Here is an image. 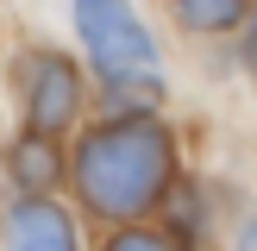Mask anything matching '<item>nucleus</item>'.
Returning <instances> with one entry per match:
<instances>
[{
  "instance_id": "nucleus-1",
  "label": "nucleus",
  "mask_w": 257,
  "mask_h": 251,
  "mask_svg": "<svg viewBox=\"0 0 257 251\" xmlns=\"http://www.w3.org/2000/svg\"><path fill=\"white\" fill-rule=\"evenodd\" d=\"M69 176L88 213L119 220V226L145 220L163 207V195L176 182V132L151 113H113L100 132L82 138Z\"/></svg>"
},
{
  "instance_id": "nucleus-3",
  "label": "nucleus",
  "mask_w": 257,
  "mask_h": 251,
  "mask_svg": "<svg viewBox=\"0 0 257 251\" xmlns=\"http://www.w3.org/2000/svg\"><path fill=\"white\" fill-rule=\"evenodd\" d=\"M19 107H25V119H32V132H69L75 126V113H82V69H75L63 50H25L19 57Z\"/></svg>"
},
{
  "instance_id": "nucleus-4",
  "label": "nucleus",
  "mask_w": 257,
  "mask_h": 251,
  "mask_svg": "<svg viewBox=\"0 0 257 251\" xmlns=\"http://www.w3.org/2000/svg\"><path fill=\"white\" fill-rule=\"evenodd\" d=\"M0 238H7V245L63 251V245H75V220L57 207V201H44V195H32V188H25V195L0 213Z\"/></svg>"
},
{
  "instance_id": "nucleus-6",
  "label": "nucleus",
  "mask_w": 257,
  "mask_h": 251,
  "mask_svg": "<svg viewBox=\"0 0 257 251\" xmlns=\"http://www.w3.org/2000/svg\"><path fill=\"white\" fill-rule=\"evenodd\" d=\"M7 170H13V182H25L32 195H44V188L63 176V157H57V145H50V132L19 138V145L7 151Z\"/></svg>"
},
{
  "instance_id": "nucleus-2",
  "label": "nucleus",
  "mask_w": 257,
  "mask_h": 251,
  "mask_svg": "<svg viewBox=\"0 0 257 251\" xmlns=\"http://www.w3.org/2000/svg\"><path fill=\"white\" fill-rule=\"evenodd\" d=\"M69 19L107 88H163L157 44H151L145 19L132 13V0H69Z\"/></svg>"
},
{
  "instance_id": "nucleus-7",
  "label": "nucleus",
  "mask_w": 257,
  "mask_h": 251,
  "mask_svg": "<svg viewBox=\"0 0 257 251\" xmlns=\"http://www.w3.org/2000/svg\"><path fill=\"white\" fill-rule=\"evenodd\" d=\"M238 57H245V69H251V82H257V7H251V19H245V44H238Z\"/></svg>"
},
{
  "instance_id": "nucleus-5",
  "label": "nucleus",
  "mask_w": 257,
  "mask_h": 251,
  "mask_svg": "<svg viewBox=\"0 0 257 251\" xmlns=\"http://www.w3.org/2000/svg\"><path fill=\"white\" fill-rule=\"evenodd\" d=\"M251 7H257V0H170L176 25L195 32V38H226V32H238V25L251 19Z\"/></svg>"
}]
</instances>
